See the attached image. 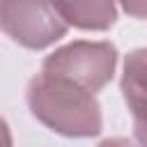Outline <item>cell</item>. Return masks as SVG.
<instances>
[{"mask_svg": "<svg viewBox=\"0 0 147 147\" xmlns=\"http://www.w3.org/2000/svg\"><path fill=\"white\" fill-rule=\"evenodd\" d=\"M25 101L30 113L46 129L64 138H92L103 129L96 96L71 80L41 71L28 83Z\"/></svg>", "mask_w": 147, "mask_h": 147, "instance_id": "1", "label": "cell"}, {"mask_svg": "<svg viewBox=\"0 0 147 147\" xmlns=\"http://www.w3.org/2000/svg\"><path fill=\"white\" fill-rule=\"evenodd\" d=\"M117 64V48L110 41H71L55 48L51 55L44 57L41 71L71 80L78 87L96 94L103 90Z\"/></svg>", "mask_w": 147, "mask_h": 147, "instance_id": "2", "label": "cell"}, {"mask_svg": "<svg viewBox=\"0 0 147 147\" xmlns=\"http://www.w3.org/2000/svg\"><path fill=\"white\" fill-rule=\"evenodd\" d=\"M0 30L18 46L41 51L60 41L69 25L55 0H0Z\"/></svg>", "mask_w": 147, "mask_h": 147, "instance_id": "3", "label": "cell"}, {"mask_svg": "<svg viewBox=\"0 0 147 147\" xmlns=\"http://www.w3.org/2000/svg\"><path fill=\"white\" fill-rule=\"evenodd\" d=\"M55 7L64 23L78 30L101 32L113 28L117 21L115 0H55Z\"/></svg>", "mask_w": 147, "mask_h": 147, "instance_id": "4", "label": "cell"}, {"mask_svg": "<svg viewBox=\"0 0 147 147\" xmlns=\"http://www.w3.org/2000/svg\"><path fill=\"white\" fill-rule=\"evenodd\" d=\"M122 94L136 119L138 142L142 145V129H145V51L142 48L131 51L124 60Z\"/></svg>", "mask_w": 147, "mask_h": 147, "instance_id": "5", "label": "cell"}, {"mask_svg": "<svg viewBox=\"0 0 147 147\" xmlns=\"http://www.w3.org/2000/svg\"><path fill=\"white\" fill-rule=\"evenodd\" d=\"M115 2H119L122 9H124L129 16L138 18V21L145 18V0H115Z\"/></svg>", "mask_w": 147, "mask_h": 147, "instance_id": "6", "label": "cell"}, {"mask_svg": "<svg viewBox=\"0 0 147 147\" xmlns=\"http://www.w3.org/2000/svg\"><path fill=\"white\" fill-rule=\"evenodd\" d=\"M0 147H14L11 131H9V124L5 122V117H0Z\"/></svg>", "mask_w": 147, "mask_h": 147, "instance_id": "7", "label": "cell"}, {"mask_svg": "<svg viewBox=\"0 0 147 147\" xmlns=\"http://www.w3.org/2000/svg\"><path fill=\"white\" fill-rule=\"evenodd\" d=\"M99 147H140V145H136L129 138H106L103 142H99Z\"/></svg>", "mask_w": 147, "mask_h": 147, "instance_id": "8", "label": "cell"}]
</instances>
